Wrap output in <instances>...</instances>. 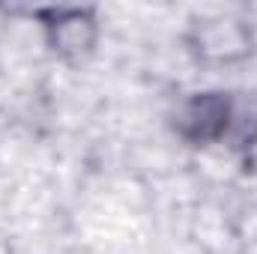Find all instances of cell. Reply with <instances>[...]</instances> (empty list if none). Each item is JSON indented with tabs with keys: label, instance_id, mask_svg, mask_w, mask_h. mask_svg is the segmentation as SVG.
<instances>
[{
	"label": "cell",
	"instance_id": "cell-1",
	"mask_svg": "<svg viewBox=\"0 0 257 254\" xmlns=\"http://www.w3.org/2000/svg\"><path fill=\"white\" fill-rule=\"evenodd\" d=\"M194 51L206 60H239L245 57L251 48L248 42V30L236 21H203L194 27Z\"/></svg>",
	"mask_w": 257,
	"mask_h": 254
},
{
	"label": "cell",
	"instance_id": "cell-2",
	"mask_svg": "<svg viewBox=\"0 0 257 254\" xmlns=\"http://www.w3.org/2000/svg\"><path fill=\"white\" fill-rule=\"evenodd\" d=\"M48 42L60 57H84L96 42V21L90 12H54V21L45 24Z\"/></svg>",
	"mask_w": 257,
	"mask_h": 254
}]
</instances>
